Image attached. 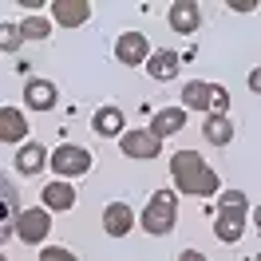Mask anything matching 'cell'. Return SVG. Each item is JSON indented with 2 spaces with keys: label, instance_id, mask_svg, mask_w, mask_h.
Segmentation results:
<instances>
[{
  "label": "cell",
  "instance_id": "cell-10",
  "mask_svg": "<svg viewBox=\"0 0 261 261\" xmlns=\"http://www.w3.org/2000/svg\"><path fill=\"white\" fill-rule=\"evenodd\" d=\"M135 229V210L127 202H107L103 206V233L107 238H127Z\"/></svg>",
  "mask_w": 261,
  "mask_h": 261
},
{
  "label": "cell",
  "instance_id": "cell-25",
  "mask_svg": "<svg viewBox=\"0 0 261 261\" xmlns=\"http://www.w3.org/2000/svg\"><path fill=\"white\" fill-rule=\"evenodd\" d=\"M229 8H233V12H253L257 0H229Z\"/></svg>",
  "mask_w": 261,
  "mask_h": 261
},
{
  "label": "cell",
  "instance_id": "cell-16",
  "mask_svg": "<svg viewBox=\"0 0 261 261\" xmlns=\"http://www.w3.org/2000/svg\"><path fill=\"white\" fill-rule=\"evenodd\" d=\"M28 139V115L20 107H0V143H24Z\"/></svg>",
  "mask_w": 261,
  "mask_h": 261
},
{
  "label": "cell",
  "instance_id": "cell-20",
  "mask_svg": "<svg viewBox=\"0 0 261 261\" xmlns=\"http://www.w3.org/2000/svg\"><path fill=\"white\" fill-rule=\"evenodd\" d=\"M210 87L214 83H202V80H190L182 87V111H210Z\"/></svg>",
  "mask_w": 261,
  "mask_h": 261
},
{
  "label": "cell",
  "instance_id": "cell-5",
  "mask_svg": "<svg viewBox=\"0 0 261 261\" xmlns=\"http://www.w3.org/2000/svg\"><path fill=\"white\" fill-rule=\"evenodd\" d=\"M51 233V214L44 206H20L16 222H12V238L24 245H44V238Z\"/></svg>",
  "mask_w": 261,
  "mask_h": 261
},
{
  "label": "cell",
  "instance_id": "cell-6",
  "mask_svg": "<svg viewBox=\"0 0 261 261\" xmlns=\"http://www.w3.org/2000/svg\"><path fill=\"white\" fill-rule=\"evenodd\" d=\"M119 150H123L127 159L147 163V159H159V154H163V143H159L150 130H123V135H119Z\"/></svg>",
  "mask_w": 261,
  "mask_h": 261
},
{
  "label": "cell",
  "instance_id": "cell-21",
  "mask_svg": "<svg viewBox=\"0 0 261 261\" xmlns=\"http://www.w3.org/2000/svg\"><path fill=\"white\" fill-rule=\"evenodd\" d=\"M16 28H20V40H48L51 36V20L48 16H24Z\"/></svg>",
  "mask_w": 261,
  "mask_h": 261
},
{
  "label": "cell",
  "instance_id": "cell-4",
  "mask_svg": "<svg viewBox=\"0 0 261 261\" xmlns=\"http://www.w3.org/2000/svg\"><path fill=\"white\" fill-rule=\"evenodd\" d=\"M48 166L60 182H71V178H80V174L91 170V150L80 147V143H60V147L48 154Z\"/></svg>",
  "mask_w": 261,
  "mask_h": 261
},
{
  "label": "cell",
  "instance_id": "cell-7",
  "mask_svg": "<svg viewBox=\"0 0 261 261\" xmlns=\"http://www.w3.org/2000/svg\"><path fill=\"white\" fill-rule=\"evenodd\" d=\"M16 214H20V190H16V182L0 170V245L12 238V222H16Z\"/></svg>",
  "mask_w": 261,
  "mask_h": 261
},
{
  "label": "cell",
  "instance_id": "cell-19",
  "mask_svg": "<svg viewBox=\"0 0 261 261\" xmlns=\"http://www.w3.org/2000/svg\"><path fill=\"white\" fill-rule=\"evenodd\" d=\"M91 127H95V135H103V139H119V135L127 130L119 107H99V111L91 115Z\"/></svg>",
  "mask_w": 261,
  "mask_h": 261
},
{
  "label": "cell",
  "instance_id": "cell-2",
  "mask_svg": "<svg viewBox=\"0 0 261 261\" xmlns=\"http://www.w3.org/2000/svg\"><path fill=\"white\" fill-rule=\"evenodd\" d=\"M245 222H249V198L242 190H222L218 194V218H214V233H218V242H242L245 233Z\"/></svg>",
  "mask_w": 261,
  "mask_h": 261
},
{
  "label": "cell",
  "instance_id": "cell-28",
  "mask_svg": "<svg viewBox=\"0 0 261 261\" xmlns=\"http://www.w3.org/2000/svg\"><path fill=\"white\" fill-rule=\"evenodd\" d=\"M253 226L261 229V202H257V206H253Z\"/></svg>",
  "mask_w": 261,
  "mask_h": 261
},
{
  "label": "cell",
  "instance_id": "cell-27",
  "mask_svg": "<svg viewBox=\"0 0 261 261\" xmlns=\"http://www.w3.org/2000/svg\"><path fill=\"white\" fill-rule=\"evenodd\" d=\"M178 261H206V253H202V249H182Z\"/></svg>",
  "mask_w": 261,
  "mask_h": 261
},
{
  "label": "cell",
  "instance_id": "cell-29",
  "mask_svg": "<svg viewBox=\"0 0 261 261\" xmlns=\"http://www.w3.org/2000/svg\"><path fill=\"white\" fill-rule=\"evenodd\" d=\"M0 261H8V257H4V249H0Z\"/></svg>",
  "mask_w": 261,
  "mask_h": 261
},
{
  "label": "cell",
  "instance_id": "cell-26",
  "mask_svg": "<svg viewBox=\"0 0 261 261\" xmlns=\"http://www.w3.org/2000/svg\"><path fill=\"white\" fill-rule=\"evenodd\" d=\"M245 83H249V91H257V95H261V67H253V71H249V80H245Z\"/></svg>",
  "mask_w": 261,
  "mask_h": 261
},
{
  "label": "cell",
  "instance_id": "cell-1",
  "mask_svg": "<svg viewBox=\"0 0 261 261\" xmlns=\"http://www.w3.org/2000/svg\"><path fill=\"white\" fill-rule=\"evenodd\" d=\"M170 182H174V194H186V198L222 194V174L198 150H174L170 154Z\"/></svg>",
  "mask_w": 261,
  "mask_h": 261
},
{
  "label": "cell",
  "instance_id": "cell-15",
  "mask_svg": "<svg viewBox=\"0 0 261 261\" xmlns=\"http://www.w3.org/2000/svg\"><path fill=\"white\" fill-rule=\"evenodd\" d=\"M150 71V80H159V83H166V80H174L178 75V67H182V60H178V51H170V48H154L147 56V64H143Z\"/></svg>",
  "mask_w": 261,
  "mask_h": 261
},
{
  "label": "cell",
  "instance_id": "cell-8",
  "mask_svg": "<svg viewBox=\"0 0 261 261\" xmlns=\"http://www.w3.org/2000/svg\"><path fill=\"white\" fill-rule=\"evenodd\" d=\"M150 40L143 32H123L119 40H115V60L123 67H139V64H147V56H150Z\"/></svg>",
  "mask_w": 261,
  "mask_h": 261
},
{
  "label": "cell",
  "instance_id": "cell-24",
  "mask_svg": "<svg viewBox=\"0 0 261 261\" xmlns=\"http://www.w3.org/2000/svg\"><path fill=\"white\" fill-rule=\"evenodd\" d=\"M40 261H75V253L64 249V245H44V249H40Z\"/></svg>",
  "mask_w": 261,
  "mask_h": 261
},
{
  "label": "cell",
  "instance_id": "cell-12",
  "mask_svg": "<svg viewBox=\"0 0 261 261\" xmlns=\"http://www.w3.org/2000/svg\"><path fill=\"white\" fill-rule=\"evenodd\" d=\"M24 103H28V111H51L60 103V91L51 80H28L24 83Z\"/></svg>",
  "mask_w": 261,
  "mask_h": 261
},
{
  "label": "cell",
  "instance_id": "cell-30",
  "mask_svg": "<svg viewBox=\"0 0 261 261\" xmlns=\"http://www.w3.org/2000/svg\"><path fill=\"white\" fill-rule=\"evenodd\" d=\"M253 261H261V249H257V257H253Z\"/></svg>",
  "mask_w": 261,
  "mask_h": 261
},
{
  "label": "cell",
  "instance_id": "cell-18",
  "mask_svg": "<svg viewBox=\"0 0 261 261\" xmlns=\"http://www.w3.org/2000/svg\"><path fill=\"white\" fill-rule=\"evenodd\" d=\"M202 139H206L210 147H229V143H233V123H229V115H206Z\"/></svg>",
  "mask_w": 261,
  "mask_h": 261
},
{
  "label": "cell",
  "instance_id": "cell-22",
  "mask_svg": "<svg viewBox=\"0 0 261 261\" xmlns=\"http://www.w3.org/2000/svg\"><path fill=\"white\" fill-rule=\"evenodd\" d=\"M24 48V40H20V28L16 24H0V51L4 56H12V51Z\"/></svg>",
  "mask_w": 261,
  "mask_h": 261
},
{
  "label": "cell",
  "instance_id": "cell-9",
  "mask_svg": "<svg viewBox=\"0 0 261 261\" xmlns=\"http://www.w3.org/2000/svg\"><path fill=\"white\" fill-rule=\"evenodd\" d=\"M48 12H51V28L60 24V28H80L83 20L91 16V0H51L48 4Z\"/></svg>",
  "mask_w": 261,
  "mask_h": 261
},
{
  "label": "cell",
  "instance_id": "cell-13",
  "mask_svg": "<svg viewBox=\"0 0 261 261\" xmlns=\"http://www.w3.org/2000/svg\"><path fill=\"white\" fill-rule=\"evenodd\" d=\"M40 202H44V210L48 214H67L71 206H75V186L71 182H48L44 190H40Z\"/></svg>",
  "mask_w": 261,
  "mask_h": 261
},
{
  "label": "cell",
  "instance_id": "cell-14",
  "mask_svg": "<svg viewBox=\"0 0 261 261\" xmlns=\"http://www.w3.org/2000/svg\"><path fill=\"white\" fill-rule=\"evenodd\" d=\"M186 119H190V115L182 111V107H159L147 130L154 135V139H159V143H163V139H170V135H178V130L186 127Z\"/></svg>",
  "mask_w": 261,
  "mask_h": 261
},
{
  "label": "cell",
  "instance_id": "cell-17",
  "mask_svg": "<svg viewBox=\"0 0 261 261\" xmlns=\"http://www.w3.org/2000/svg\"><path fill=\"white\" fill-rule=\"evenodd\" d=\"M44 166H48V150L44 143H20L16 147V170L20 174H44Z\"/></svg>",
  "mask_w": 261,
  "mask_h": 261
},
{
  "label": "cell",
  "instance_id": "cell-23",
  "mask_svg": "<svg viewBox=\"0 0 261 261\" xmlns=\"http://www.w3.org/2000/svg\"><path fill=\"white\" fill-rule=\"evenodd\" d=\"M226 111H229V91L214 83L210 87V115H226Z\"/></svg>",
  "mask_w": 261,
  "mask_h": 261
},
{
  "label": "cell",
  "instance_id": "cell-11",
  "mask_svg": "<svg viewBox=\"0 0 261 261\" xmlns=\"http://www.w3.org/2000/svg\"><path fill=\"white\" fill-rule=\"evenodd\" d=\"M170 28L178 36H194L202 28V8H198L194 0H174L170 4Z\"/></svg>",
  "mask_w": 261,
  "mask_h": 261
},
{
  "label": "cell",
  "instance_id": "cell-3",
  "mask_svg": "<svg viewBox=\"0 0 261 261\" xmlns=\"http://www.w3.org/2000/svg\"><path fill=\"white\" fill-rule=\"evenodd\" d=\"M174 222H178V194L174 190H154L150 202L143 206V214H139V226L150 238H166L174 229Z\"/></svg>",
  "mask_w": 261,
  "mask_h": 261
}]
</instances>
